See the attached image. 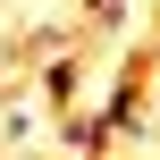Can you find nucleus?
Masks as SVG:
<instances>
[{
    "label": "nucleus",
    "mask_w": 160,
    "mask_h": 160,
    "mask_svg": "<svg viewBox=\"0 0 160 160\" xmlns=\"http://www.w3.org/2000/svg\"><path fill=\"white\" fill-rule=\"evenodd\" d=\"M59 143H68V160H110V127L84 110V118H59Z\"/></svg>",
    "instance_id": "1"
},
{
    "label": "nucleus",
    "mask_w": 160,
    "mask_h": 160,
    "mask_svg": "<svg viewBox=\"0 0 160 160\" xmlns=\"http://www.w3.org/2000/svg\"><path fill=\"white\" fill-rule=\"evenodd\" d=\"M76 93H84V59H51V68H42V101L76 118Z\"/></svg>",
    "instance_id": "2"
},
{
    "label": "nucleus",
    "mask_w": 160,
    "mask_h": 160,
    "mask_svg": "<svg viewBox=\"0 0 160 160\" xmlns=\"http://www.w3.org/2000/svg\"><path fill=\"white\" fill-rule=\"evenodd\" d=\"M84 25H93V34H118V25H127V0H84Z\"/></svg>",
    "instance_id": "3"
}]
</instances>
